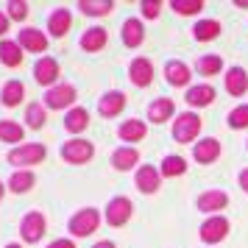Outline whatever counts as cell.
<instances>
[{
	"label": "cell",
	"instance_id": "cell-12",
	"mask_svg": "<svg viewBox=\"0 0 248 248\" xmlns=\"http://www.w3.org/2000/svg\"><path fill=\"white\" fill-rule=\"evenodd\" d=\"M159 179H162V173L159 170H154L151 165H142V168L137 170V190L140 192H156L159 190Z\"/></svg>",
	"mask_w": 248,
	"mask_h": 248
},
{
	"label": "cell",
	"instance_id": "cell-38",
	"mask_svg": "<svg viewBox=\"0 0 248 248\" xmlns=\"http://www.w3.org/2000/svg\"><path fill=\"white\" fill-rule=\"evenodd\" d=\"M159 12H162V3H156V0H154V3H151V0L142 3V17H148V20H156Z\"/></svg>",
	"mask_w": 248,
	"mask_h": 248
},
{
	"label": "cell",
	"instance_id": "cell-35",
	"mask_svg": "<svg viewBox=\"0 0 248 248\" xmlns=\"http://www.w3.org/2000/svg\"><path fill=\"white\" fill-rule=\"evenodd\" d=\"M170 6H173V12H179V14H198L203 9L201 0H173Z\"/></svg>",
	"mask_w": 248,
	"mask_h": 248
},
{
	"label": "cell",
	"instance_id": "cell-33",
	"mask_svg": "<svg viewBox=\"0 0 248 248\" xmlns=\"http://www.w3.org/2000/svg\"><path fill=\"white\" fill-rule=\"evenodd\" d=\"M184 170H187V165H184V159L181 156H165V162H162V176H168V179H173V176H184Z\"/></svg>",
	"mask_w": 248,
	"mask_h": 248
},
{
	"label": "cell",
	"instance_id": "cell-29",
	"mask_svg": "<svg viewBox=\"0 0 248 248\" xmlns=\"http://www.w3.org/2000/svg\"><path fill=\"white\" fill-rule=\"evenodd\" d=\"M78 9L87 14V17H103V14H112L114 3L112 0H81Z\"/></svg>",
	"mask_w": 248,
	"mask_h": 248
},
{
	"label": "cell",
	"instance_id": "cell-39",
	"mask_svg": "<svg viewBox=\"0 0 248 248\" xmlns=\"http://www.w3.org/2000/svg\"><path fill=\"white\" fill-rule=\"evenodd\" d=\"M47 248H76V243H73V240H64V237H62V240H53V243H50Z\"/></svg>",
	"mask_w": 248,
	"mask_h": 248
},
{
	"label": "cell",
	"instance_id": "cell-40",
	"mask_svg": "<svg viewBox=\"0 0 248 248\" xmlns=\"http://www.w3.org/2000/svg\"><path fill=\"white\" fill-rule=\"evenodd\" d=\"M6 31H9V17H6V14L0 12V36L6 34Z\"/></svg>",
	"mask_w": 248,
	"mask_h": 248
},
{
	"label": "cell",
	"instance_id": "cell-37",
	"mask_svg": "<svg viewBox=\"0 0 248 248\" xmlns=\"http://www.w3.org/2000/svg\"><path fill=\"white\" fill-rule=\"evenodd\" d=\"M9 17H12V20H25V17H28V3L12 0V3H9Z\"/></svg>",
	"mask_w": 248,
	"mask_h": 248
},
{
	"label": "cell",
	"instance_id": "cell-25",
	"mask_svg": "<svg viewBox=\"0 0 248 248\" xmlns=\"http://www.w3.org/2000/svg\"><path fill=\"white\" fill-rule=\"evenodd\" d=\"M145 39V31H142V23L140 20H125L123 23V42L128 47H140Z\"/></svg>",
	"mask_w": 248,
	"mask_h": 248
},
{
	"label": "cell",
	"instance_id": "cell-9",
	"mask_svg": "<svg viewBox=\"0 0 248 248\" xmlns=\"http://www.w3.org/2000/svg\"><path fill=\"white\" fill-rule=\"evenodd\" d=\"M34 78H36V84L50 87V84L59 78V62L56 59H50V56H42L34 64Z\"/></svg>",
	"mask_w": 248,
	"mask_h": 248
},
{
	"label": "cell",
	"instance_id": "cell-41",
	"mask_svg": "<svg viewBox=\"0 0 248 248\" xmlns=\"http://www.w3.org/2000/svg\"><path fill=\"white\" fill-rule=\"evenodd\" d=\"M240 187L248 192V170H243V173H240Z\"/></svg>",
	"mask_w": 248,
	"mask_h": 248
},
{
	"label": "cell",
	"instance_id": "cell-23",
	"mask_svg": "<svg viewBox=\"0 0 248 248\" xmlns=\"http://www.w3.org/2000/svg\"><path fill=\"white\" fill-rule=\"evenodd\" d=\"M184 101L190 103V106H209V103L215 101V90L209 87V84H201V87H190Z\"/></svg>",
	"mask_w": 248,
	"mask_h": 248
},
{
	"label": "cell",
	"instance_id": "cell-11",
	"mask_svg": "<svg viewBox=\"0 0 248 248\" xmlns=\"http://www.w3.org/2000/svg\"><path fill=\"white\" fill-rule=\"evenodd\" d=\"M128 78H131V84H137V87H148V84L154 81V64L142 56L134 59L131 67H128Z\"/></svg>",
	"mask_w": 248,
	"mask_h": 248
},
{
	"label": "cell",
	"instance_id": "cell-21",
	"mask_svg": "<svg viewBox=\"0 0 248 248\" xmlns=\"http://www.w3.org/2000/svg\"><path fill=\"white\" fill-rule=\"evenodd\" d=\"M70 23H73V17H70L67 9H56L50 14V20H47V31L53 36H64L70 31Z\"/></svg>",
	"mask_w": 248,
	"mask_h": 248
},
{
	"label": "cell",
	"instance_id": "cell-15",
	"mask_svg": "<svg viewBox=\"0 0 248 248\" xmlns=\"http://www.w3.org/2000/svg\"><path fill=\"white\" fill-rule=\"evenodd\" d=\"M20 47H25V50H31V53H45L47 47V39L42 31H36V28H25V31H20Z\"/></svg>",
	"mask_w": 248,
	"mask_h": 248
},
{
	"label": "cell",
	"instance_id": "cell-5",
	"mask_svg": "<svg viewBox=\"0 0 248 248\" xmlns=\"http://www.w3.org/2000/svg\"><path fill=\"white\" fill-rule=\"evenodd\" d=\"M131 212H134V203L128 201V198H123V195H117V198H112L109 206H106V223L109 226H125L131 220Z\"/></svg>",
	"mask_w": 248,
	"mask_h": 248
},
{
	"label": "cell",
	"instance_id": "cell-14",
	"mask_svg": "<svg viewBox=\"0 0 248 248\" xmlns=\"http://www.w3.org/2000/svg\"><path fill=\"white\" fill-rule=\"evenodd\" d=\"M125 109V95L123 92H106L101 98V103H98V112L103 114V117H117V114Z\"/></svg>",
	"mask_w": 248,
	"mask_h": 248
},
{
	"label": "cell",
	"instance_id": "cell-3",
	"mask_svg": "<svg viewBox=\"0 0 248 248\" xmlns=\"http://www.w3.org/2000/svg\"><path fill=\"white\" fill-rule=\"evenodd\" d=\"M98 223H101V215L98 209H78V212L73 215V220H70V232L76 237H90L98 232Z\"/></svg>",
	"mask_w": 248,
	"mask_h": 248
},
{
	"label": "cell",
	"instance_id": "cell-20",
	"mask_svg": "<svg viewBox=\"0 0 248 248\" xmlns=\"http://www.w3.org/2000/svg\"><path fill=\"white\" fill-rule=\"evenodd\" d=\"M87 125H90V112H87V109L78 106V109H70V112L64 114V128L73 131V134H81Z\"/></svg>",
	"mask_w": 248,
	"mask_h": 248
},
{
	"label": "cell",
	"instance_id": "cell-34",
	"mask_svg": "<svg viewBox=\"0 0 248 248\" xmlns=\"http://www.w3.org/2000/svg\"><path fill=\"white\" fill-rule=\"evenodd\" d=\"M25 120H28V128H42V125H45V120H47L42 103H31V106L25 109Z\"/></svg>",
	"mask_w": 248,
	"mask_h": 248
},
{
	"label": "cell",
	"instance_id": "cell-1",
	"mask_svg": "<svg viewBox=\"0 0 248 248\" xmlns=\"http://www.w3.org/2000/svg\"><path fill=\"white\" fill-rule=\"evenodd\" d=\"M45 156H47V151H45V145H39V142H28V145H20V148H12V151H9V162L17 165V168L39 165Z\"/></svg>",
	"mask_w": 248,
	"mask_h": 248
},
{
	"label": "cell",
	"instance_id": "cell-18",
	"mask_svg": "<svg viewBox=\"0 0 248 248\" xmlns=\"http://www.w3.org/2000/svg\"><path fill=\"white\" fill-rule=\"evenodd\" d=\"M0 62L6 67H20V62H23V47H20V42L3 39L0 42Z\"/></svg>",
	"mask_w": 248,
	"mask_h": 248
},
{
	"label": "cell",
	"instance_id": "cell-10",
	"mask_svg": "<svg viewBox=\"0 0 248 248\" xmlns=\"http://www.w3.org/2000/svg\"><path fill=\"white\" fill-rule=\"evenodd\" d=\"M192 156H195L198 165H212L215 159L220 156V142L215 137H206V140H201L198 145L192 148Z\"/></svg>",
	"mask_w": 248,
	"mask_h": 248
},
{
	"label": "cell",
	"instance_id": "cell-36",
	"mask_svg": "<svg viewBox=\"0 0 248 248\" xmlns=\"http://www.w3.org/2000/svg\"><path fill=\"white\" fill-rule=\"evenodd\" d=\"M229 128H248V106H237L229 114Z\"/></svg>",
	"mask_w": 248,
	"mask_h": 248
},
{
	"label": "cell",
	"instance_id": "cell-32",
	"mask_svg": "<svg viewBox=\"0 0 248 248\" xmlns=\"http://www.w3.org/2000/svg\"><path fill=\"white\" fill-rule=\"evenodd\" d=\"M220 67H223V59L220 56H201L195 62V70H198L201 76H217Z\"/></svg>",
	"mask_w": 248,
	"mask_h": 248
},
{
	"label": "cell",
	"instance_id": "cell-42",
	"mask_svg": "<svg viewBox=\"0 0 248 248\" xmlns=\"http://www.w3.org/2000/svg\"><path fill=\"white\" fill-rule=\"evenodd\" d=\"M92 248H114V243H109V240H101V243H95Z\"/></svg>",
	"mask_w": 248,
	"mask_h": 248
},
{
	"label": "cell",
	"instance_id": "cell-8",
	"mask_svg": "<svg viewBox=\"0 0 248 248\" xmlns=\"http://www.w3.org/2000/svg\"><path fill=\"white\" fill-rule=\"evenodd\" d=\"M198 234H201L203 243H220V240L229 234V220L220 217V215H215V217H209V220H203L201 223Z\"/></svg>",
	"mask_w": 248,
	"mask_h": 248
},
{
	"label": "cell",
	"instance_id": "cell-27",
	"mask_svg": "<svg viewBox=\"0 0 248 248\" xmlns=\"http://www.w3.org/2000/svg\"><path fill=\"white\" fill-rule=\"evenodd\" d=\"M34 181H36V176L31 173V170H14L12 179H9V190L20 195V192L31 190V187H34Z\"/></svg>",
	"mask_w": 248,
	"mask_h": 248
},
{
	"label": "cell",
	"instance_id": "cell-24",
	"mask_svg": "<svg viewBox=\"0 0 248 248\" xmlns=\"http://www.w3.org/2000/svg\"><path fill=\"white\" fill-rule=\"evenodd\" d=\"M165 76L173 87H184V84H190V67L184 64V62H168V67H165Z\"/></svg>",
	"mask_w": 248,
	"mask_h": 248
},
{
	"label": "cell",
	"instance_id": "cell-31",
	"mask_svg": "<svg viewBox=\"0 0 248 248\" xmlns=\"http://www.w3.org/2000/svg\"><path fill=\"white\" fill-rule=\"evenodd\" d=\"M23 125L14 120H0V140L3 142H23Z\"/></svg>",
	"mask_w": 248,
	"mask_h": 248
},
{
	"label": "cell",
	"instance_id": "cell-22",
	"mask_svg": "<svg viewBox=\"0 0 248 248\" xmlns=\"http://www.w3.org/2000/svg\"><path fill=\"white\" fill-rule=\"evenodd\" d=\"M140 162V154H137V148H117L112 154V165H114V170H131Z\"/></svg>",
	"mask_w": 248,
	"mask_h": 248
},
{
	"label": "cell",
	"instance_id": "cell-30",
	"mask_svg": "<svg viewBox=\"0 0 248 248\" xmlns=\"http://www.w3.org/2000/svg\"><path fill=\"white\" fill-rule=\"evenodd\" d=\"M192 34H195L198 42H209L215 36H220V23L217 20H201V23L192 28Z\"/></svg>",
	"mask_w": 248,
	"mask_h": 248
},
{
	"label": "cell",
	"instance_id": "cell-16",
	"mask_svg": "<svg viewBox=\"0 0 248 248\" xmlns=\"http://www.w3.org/2000/svg\"><path fill=\"white\" fill-rule=\"evenodd\" d=\"M248 90V73L243 67H232L229 73H226V92L229 95H246Z\"/></svg>",
	"mask_w": 248,
	"mask_h": 248
},
{
	"label": "cell",
	"instance_id": "cell-19",
	"mask_svg": "<svg viewBox=\"0 0 248 248\" xmlns=\"http://www.w3.org/2000/svg\"><path fill=\"white\" fill-rule=\"evenodd\" d=\"M117 134H120L123 142H140V140H145L148 128H145L142 120H125V123L117 128Z\"/></svg>",
	"mask_w": 248,
	"mask_h": 248
},
{
	"label": "cell",
	"instance_id": "cell-4",
	"mask_svg": "<svg viewBox=\"0 0 248 248\" xmlns=\"http://www.w3.org/2000/svg\"><path fill=\"white\" fill-rule=\"evenodd\" d=\"M92 154H95V148L87 140H70V142L62 145V159L70 162V165H84V162L92 159Z\"/></svg>",
	"mask_w": 248,
	"mask_h": 248
},
{
	"label": "cell",
	"instance_id": "cell-2",
	"mask_svg": "<svg viewBox=\"0 0 248 248\" xmlns=\"http://www.w3.org/2000/svg\"><path fill=\"white\" fill-rule=\"evenodd\" d=\"M198 131H201V117L192 112H184L176 117V123H173V140L176 142H192L195 137H198Z\"/></svg>",
	"mask_w": 248,
	"mask_h": 248
},
{
	"label": "cell",
	"instance_id": "cell-28",
	"mask_svg": "<svg viewBox=\"0 0 248 248\" xmlns=\"http://www.w3.org/2000/svg\"><path fill=\"white\" fill-rule=\"evenodd\" d=\"M170 114H173V101L170 98H156L148 106V117L154 123H165V120H170Z\"/></svg>",
	"mask_w": 248,
	"mask_h": 248
},
{
	"label": "cell",
	"instance_id": "cell-44",
	"mask_svg": "<svg viewBox=\"0 0 248 248\" xmlns=\"http://www.w3.org/2000/svg\"><path fill=\"white\" fill-rule=\"evenodd\" d=\"M3 190H6V187H3V181H0V198H3Z\"/></svg>",
	"mask_w": 248,
	"mask_h": 248
},
{
	"label": "cell",
	"instance_id": "cell-6",
	"mask_svg": "<svg viewBox=\"0 0 248 248\" xmlns=\"http://www.w3.org/2000/svg\"><path fill=\"white\" fill-rule=\"evenodd\" d=\"M47 229V220L42 212H28L23 217V223H20V234H23L25 243H39L42 234H45Z\"/></svg>",
	"mask_w": 248,
	"mask_h": 248
},
{
	"label": "cell",
	"instance_id": "cell-13",
	"mask_svg": "<svg viewBox=\"0 0 248 248\" xmlns=\"http://www.w3.org/2000/svg\"><path fill=\"white\" fill-rule=\"evenodd\" d=\"M106 42H109V34H106V28H101V25L90 28L87 34L81 36V47H84L87 53H98V50H103Z\"/></svg>",
	"mask_w": 248,
	"mask_h": 248
},
{
	"label": "cell",
	"instance_id": "cell-26",
	"mask_svg": "<svg viewBox=\"0 0 248 248\" xmlns=\"http://www.w3.org/2000/svg\"><path fill=\"white\" fill-rule=\"evenodd\" d=\"M23 95H25V87L20 84V81H6L3 84V92H0V101H3V106H17V103L23 101Z\"/></svg>",
	"mask_w": 248,
	"mask_h": 248
},
{
	"label": "cell",
	"instance_id": "cell-43",
	"mask_svg": "<svg viewBox=\"0 0 248 248\" xmlns=\"http://www.w3.org/2000/svg\"><path fill=\"white\" fill-rule=\"evenodd\" d=\"M6 248H20V243H9V246H6Z\"/></svg>",
	"mask_w": 248,
	"mask_h": 248
},
{
	"label": "cell",
	"instance_id": "cell-17",
	"mask_svg": "<svg viewBox=\"0 0 248 248\" xmlns=\"http://www.w3.org/2000/svg\"><path fill=\"white\" fill-rule=\"evenodd\" d=\"M226 203H229V195L220 190H209L203 195H198V209L201 212H217V209H223Z\"/></svg>",
	"mask_w": 248,
	"mask_h": 248
},
{
	"label": "cell",
	"instance_id": "cell-7",
	"mask_svg": "<svg viewBox=\"0 0 248 248\" xmlns=\"http://www.w3.org/2000/svg\"><path fill=\"white\" fill-rule=\"evenodd\" d=\"M73 103H76V87L73 84H56L45 95L47 109H64V106H73Z\"/></svg>",
	"mask_w": 248,
	"mask_h": 248
}]
</instances>
